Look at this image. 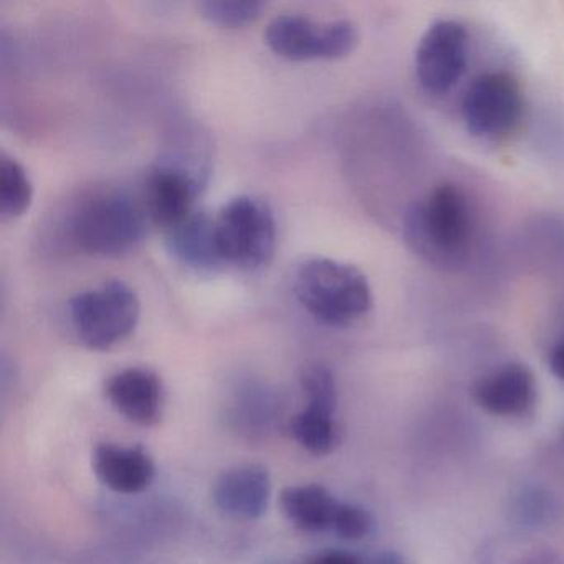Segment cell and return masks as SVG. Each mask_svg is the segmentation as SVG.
<instances>
[{"label": "cell", "mask_w": 564, "mask_h": 564, "mask_svg": "<svg viewBox=\"0 0 564 564\" xmlns=\"http://www.w3.org/2000/svg\"><path fill=\"white\" fill-rule=\"evenodd\" d=\"M474 214L460 187L444 183L415 200L404 216L409 249L435 269L457 272L474 246Z\"/></svg>", "instance_id": "obj_1"}, {"label": "cell", "mask_w": 564, "mask_h": 564, "mask_svg": "<svg viewBox=\"0 0 564 564\" xmlns=\"http://www.w3.org/2000/svg\"><path fill=\"white\" fill-rule=\"evenodd\" d=\"M148 214L143 204L121 191H97L68 216L72 246L87 256L123 257L143 243Z\"/></svg>", "instance_id": "obj_2"}, {"label": "cell", "mask_w": 564, "mask_h": 564, "mask_svg": "<svg viewBox=\"0 0 564 564\" xmlns=\"http://www.w3.org/2000/svg\"><path fill=\"white\" fill-rule=\"evenodd\" d=\"M293 293L310 316L332 328H346L372 308L368 276L351 263L326 257H313L296 269Z\"/></svg>", "instance_id": "obj_3"}, {"label": "cell", "mask_w": 564, "mask_h": 564, "mask_svg": "<svg viewBox=\"0 0 564 564\" xmlns=\"http://www.w3.org/2000/svg\"><path fill=\"white\" fill-rule=\"evenodd\" d=\"M214 227L224 265L259 270L272 260L276 224L265 200L253 196L234 197L214 217Z\"/></svg>", "instance_id": "obj_4"}, {"label": "cell", "mask_w": 564, "mask_h": 564, "mask_svg": "<svg viewBox=\"0 0 564 564\" xmlns=\"http://www.w3.org/2000/svg\"><path fill=\"white\" fill-rule=\"evenodd\" d=\"M72 325L78 339L94 351H107L124 341L140 322L137 293L121 280L77 293L68 302Z\"/></svg>", "instance_id": "obj_5"}, {"label": "cell", "mask_w": 564, "mask_h": 564, "mask_svg": "<svg viewBox=\"0 0 564 564\" xmlns=\"http://www.w3.org/2000/svg\"><path fill=\"white\" fill-rule=\"evenodd\" d=\"M265 42L289 61H335L355 51L358 31L349 21L319 24L303 15L283 14L267 25Z\"/></svg>", "instance_id": "obj_6"}, {"label": "cell", "mask_w": 564, "mask_h": 564, "mask_svg": "<svg viewBox=\"0 0 564 564\" xmlns=\"http://www.w3.org/2000/svg\"><path fill=\"white\" fill-rule=\"evenodd\" d=\"M523 113L520 85L505 72H488L468 85L462 98L465 130L480 140H495L510 133Z\"/></svg>", "instance_id": "obj_7"}, {"label": "cell", "mask_w": 564, "mask_h": 564, "mask_svg": "<svg viewBox=\"0 0 564 564\" xmlns=\"http://www.w3.org/2000/svg\"><path fill=\"white\" fill-rule=\"evenodd\" d=\"M415 77L427 94L445 95L462 80L468 64V32L452 19L432 22L415 48Z\"/></svg>", "instance_id": "obj_8"}, {"label": "cell", "mask_w": 564, "mask_h": 564, "mask_svg": "<svg viewBox=\"0 0 564 564\" xmlns=\"http://www.w3.org/2000/svg\"><path fill=\"white\" fill-rule=\"evenodd\" d=\"M300 382L306 395V408L293 417L290 431L310 454H329L338 441L335 424L338 392L335 378L325 366L313 365L303 371Z\"/></svg>", "instance_id": "obj_9"}, {"label": "cell", "mask_w": 564, "mask_h": 564, "mask_svg": "<svg viewBox=\"0 0 564 564\" xmlns=\"http://www.w3.org/2000/svg\"><path fill=\"white\" fill-rule=\"evenodd\" d=\"M199 193L200 181L193 171L174 164L151 167L144 181L148 219L167 232L194 213Z\"/></svg>", "instance_id": "obj_10"}, {"label": "cell", "mask_w": 564, "mask_h": 564, "mask_svg": "<svg viewBox=\"0 0 564 564\" xmlns=\"http://www.w3.org/2000/svg\"><path fill=\"white\" fill-rule=\"evenodd\" d=\"M474 401L488 414L523 417L536 404L533 372L521 362H508L475 384Z\"/></svg>", "instance_id": "obj_11"}, {"label": "cell", "mask_w": 564, "mask_h": 564, "mask_svg": "<svg viewBox=\"0 0 564 564\" xmlns=\"http://www.w3.org/2000/svg\"><path fill=\"white\" fill-rule=\"evenodd\" d=\"M272 481L260 465H240L224 471L214 484L213 498L220 513L232 520L252 521L269 508Z\"/></svg>", "instance_id": "obj_12"}, {"label": "cell", "mask_w": 564, "mask_h": 564, "mask_svg": "<svg viewBox=\"0 0 564 564\" xmlns=\"http://www.w3.org/2000/svg\"><path fill=\"white\" fill-rule=\"evenodd\" d=\"M105 392L111 405L134 424L154 425L163 414V382L151 369H123L108 379Z\"/></svg>", "instance_id": "obj_13"}, {"label": "cell", "mask_w": 564, "mask_h": 564, "mask_svg": "<svg viewBox=\"0 0 564 564\" xmlns=\"http://www.w3.org/2000/svg\"><path fill=\"white\" fill-rule=\"evenodd\" d=\"M94 470L98 480L110 490L134 495L153 484L156 465L140 445L123 447L104 442L95 447Z\"/></svg>", "instance_id": "obj_14"}, {"label": "cell", "mask_w": 564, "mask_h": 564, "mask_svg": "<svg viewBox=\"0 0 564 564\" xmlns=\"http://www.w3.org/2000/svg\"><path fill=\"white\" fill-rule=\"evenodd\" d=\"M170 252L187 269L216 272L224 265L216 242L214 217L194 210L187 219L166 232Z\"/></svg>", "instance_id": "obj_15"}, {"label": "cell", "mask_w": 564, "mask_h": 564, "mask_svg": "<svg viewBox=\"0 0 564 564\" xmlns=\"http://www.w3.org/2000/svg\"><path fill=\"white\" fill-rule=\"evenodd\" d=\"M280 507L286 520L306 533L332 531L339 501L322 485L283 488Z\"/></svg>", "instance_id": "obj_16"}, {"label": "cell", "mask_w": 564, "mask_h": 564, "mask_svg": "<svg viewBox=\"0 0 564 564\" xmlns=\"http://www.w3.org/2000/svg\"><path fill=\"white\" fill-rule=\"evenodd\" d=\"M34 197L31 177L14 158L0 156V216L2 219H18L28 213Z\"/></svg>", "instance_id": "obj_17"}, {"label": "cell", "mask_w": 564, "mask_h": 564, "mask_svg": "<svg viewBox=\"0 0 564 564\" xmlns=\"http://www.w3.org/2000/svg\"><path fill=\"white\" fill-rule=\"evenodd\" d=\"M265 4L257 0H207L200 6L204 18L219 28L237 29L252 24L262 15Z\"/></svg>", "instance_id": "obj_18"}, {"label": "cell", "mask_w": 564, "mask_h": 564, "mask_svg": "<svg viewBox=\"0 0 564 564\" xmlns=\"http://www.w3.org/2000/svg\"><path fill=\"white\" fill-rule=\"evenodd\" d=\"M557 505L553 495L541 487L521 488L513 501V513L523 527L538 528L550 523L556 513Z\"/></svg>", "instance_id": "obj_19"}, {"label": "cell", "mask_w": 564, "mask_h": 564, "mask_svg": "<svg viewBox=\"0 0 564 564\" xmlns=\"http://www.w3.org/2000/svg\"><path fill=\"white\" fill-rule=\"evenodd\" d=\"M372 530V518L366 508L355 503L339 501L332 531L346 541H358L368 536Z\"/></svg>", "instance_id": "obj_20"}, {"label": "cell", "mask_w": 564, "mask_h": 564, "mask_svg": "<svg viewBox=\"0 0 564 564\" xmlns=\"http://www.w3.org/2000/svg\"><path fill=\"white\" fill-rule=\"evenodd\" d=\"M312 564H361L355 554L346 553V551H326L313 560Z\"/></svg>", "instance_id": "obj_21"}, {"label": "cell", "mask_w": 564, "mask_h": 564, "mask_svg": "<svg viewBox=\"0 0 564 564\" xmlns=\"http://www.w3.org/2000/svg\"><path fill=\"white\" fill-rule=\"evenodd\" d=\"M547 366L557 379L564 381V339L551 349L547 356Z\"/></svg>", "instance_id": "obj_22"}, {"label": "cell", "mask_w": 564, "mask_h": 564, "mask_svg": "<svg viewBox=\"0 0 564 564\" xmlns=\"http://www.w3.org/2000/svg\"><path fill=\"white\" fill-rule=\"evenodd\" d=\"M371 564H408L404 561V557L401 554L395 553V551H382L379 553L375 560L371 561Z\"/></svg>", "instance_id": "obj_23"}]
</instances>
